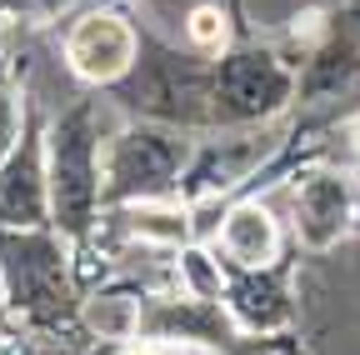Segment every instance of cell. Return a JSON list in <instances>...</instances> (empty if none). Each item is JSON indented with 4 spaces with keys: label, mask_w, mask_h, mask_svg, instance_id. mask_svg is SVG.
Wrapping results in <instances>:
<instances>
[{
    "label": "cell",
    "mask_w": 360,
    "mask_h": 355,
    "mask_svg": "<svg viewBox=\"0 0 360 355\" xmlns=\"http://www.w3.org/2000/svg\"><path fill=\"white\" fill-rule=\"evenodd\" d=\"M110 101H70L45 125V191H51V231L70 245L101 220V150L110 130L101 125Z\"/></svg>",
    "instance_id": "6da1fadb"
},
{
    "label": "cell",
    "mask_w": 360,
    "mask_h": 355,
    "mask_svg": "<svg viewBox=\"0 0 360 355\" xmlns=\"http://www.w3.org/2000/svg\"><path fill=\"white\" fill-rule=\"evenodd\" d=\"M191 160V136L175 125L135 120L115 125L101 150V205H135V200H160L180 195V170Z\"/></svg>",
    "instance_id": "7a4b0ae2"
},
{
    "label": "cell",
    "mask_w": 360,
    "mask_h": 355,
    "mask_svg": "<svg viewBox=\"0 0 360 355\" xmlns=\"http://www.w3.org/2000/svg\"><path fill=\"white\" fill-rule=\"evenodd\" d=\"M0 290L30 325H60L70 316V240L51 226L0 231Z\"/></svg>",
    "instance_id": "3957f363"
},
{
    "label": "cell",
    "mask_w": 360,
    "mask_h": 355,
    "mask_svg": "<svg viewBox=\"0 0 360 355\" xmlns=\"http://www.w3.org/2000/svg\"><path fill=\"white\" fill-rule=\"evenodd\" d=\"M295 70L276 46H231L210 65V130L281 120L295 101Z\"/></svg>",
    "instance_id": "277c9868"
},
{
    "label": "cell",
    "mask_w": 360,
    "mask_h": 355,
    "mask_svg": "<svg viewBox=\"0 0 360 355\" xmlns=\"http://www.w3.org/2000/svg\"><path fill=\"white\" fill-rule=\"evenodd\" d=\"M285 125L265 120V125H231V130H210V141L191 146V160L180 170V200H200V195H231L245 186L250 175L276 160L285 150Z\"/></svg>",
    "instance_id": "5b68a950"
},
{
    "label": "cell",
    "mask_w": 360,
    "mask_h": 355,
    "mask_svg": "<svg viewBox=\"0 0 360 355\" xmlns=\"http://www.w3.org/2000/svg\"><path fill=\"white\" fill-rule=\"evenodd\" d=\"M355 205H360L355 170H340V165L295 170L290 175V235H295V245L310 255L335 250L355 226Z\"/></svg>",
    "instance_id": "8992f818"
},
{
    "label": "cell",
    "mask_w": 360,
    "mask_h": 355,
    "mask_svg": "<svg viewBox=\"0 0 360 355\" xmlns=\"http://www.w3.org/2000/svg\"><path fill=\"white\" fill-rule=\"evenodd\" d=\"M60 60L80 85H120L141 60V25L115 6H90L65 25Z\"/></svg>",
    "instance_id": "52a82bcc"
},
{
    "label": "cell",
    "mask_w": 360,
    "mask_h": 355,
    "mask_svg": "<svg viewBox=\"0 0 360 355\" xmlns=\"http://www.w3.org/2000/svg\"><path fill=\"white\" fill-rule=\"evenodd\" d=\"M225 316L240 335H276L295 316V295H290V265H265V271H225Z\"/></svg>",
    "instance_id": "ba28073f"
},
{
    "label": "cell",
    "mask_w": 360,
    "mask_h": 355,
    "mask_svg": "<svg viewBox=\"0 0 360 355\" xmlns=\"http://www.w3.org/2000/svg\"><path fill=\"white\" fill-rule=\"evenodd\" d=\"M51 226V191H45V136L25 130L20 146L0 160V231Z\"/></svg>",
    "instance_id": "9c48e42d"
},
{
    "label": "cell",
    "mask_w": 360,
    "mask_h": 355,
    "mask_svg": "<svg viewBox=\"0 0 360 355\" xmlns=\"http://www.w3.org/2000/svg\"><path fill=\"white\" fill-rule=\"evenodd\" d=\"M215 240H220L225 265H236V271H265V265L281 260L285 231H281V215L270 210V200H236V205H225Z\"/></svg>",
    "instance_id": "30bf717a"
},
{
    "label": "cell",
    "mask_w": 360,
    "mask_h": 355,
    "mask_svg": "<svg viewBox=\"0 0 360 355\" xmlns=\"http://www.w3.org/2000/svg\"><path fill=\"white\" fill-rule=\"evenodd\" d=\"M115 220L120 231L135 240V245H155V250H180L191 235V205L186 200H135V205H115Z\"/></svg>",
    "instance_id": "8fae6325"
},
{
    "label": "cell",
    "mask_w": 360,
    "mask_h": 355,
    "mask_svg": "<svg viewBox=\"0 0 360 355\" xmlns=\"http://www.w3.org/2000/svg\"><path fill=\"white\" fill-rule=\"evenodd\" d=\"M146 321V295H130V290H96L80 300V325L105 340V345H130L141 335Z\"/></svg>",
    "instance_id": "7c38bea8"
},
{
    "label": "cell",
    "mask_w": 360,
    "mask_h": 355,
    "mask_svg": "<svg viewBox=\"0 0 360 355\" xmlns=\"http://www.w3.org/2000/svg\"><path fill=\"white\" fill-rule=\"evenodd\" d=\"M170 46L191 51V56H200V60L225 56V51H231V11H225L220 0H195V6L180 15Z\"/></svg>",
    "instance_id": "4fadbf2b"
},
{
    "label": "cell",
    "mask_w": 360,
    "mask_h": 355,
    "mask_svg": "<svg viewBox=\"0 0 360 355\" xmlns=\"http://www.w3.org/2000/svg\"><path fill=\"white\" fill-rule=\"evenodd\" d=\"M170 265H175V290L191 295V300H220L225 295V271L220 255L205 245V240H186L180 250H170Z\"/></svg>",
    "instance_id": "5bb4252c"
},
{
    "label": "cell",
    "mask_w": 360,
    "mask_h": 355,
    "mask_svg": "<svg viewBox=\"0 0 360 355\" xmlns=\"http://www.w3.org/2000/svg\"><path fill=\"white\" fill-rule=\"evenodd\" d=\"M25 120H30V105H25V96H20V85H15L11 75H0V160L20 146Z\"/></svg>",
    "instance_id": "9a60e30c"
},
{
    "label": "cell",
    "mask_w": 360,
    "mask_h": 355,
    "mask_svg": "<svg viewBox=\"0 0 360 355\" xmlns=\"http://www.w3.org/2000/svg\"><path fill=\"white\" fill-rule=\"evenodd\" d=\"M165 355H225L220 345H200V340H165Z\"/></svg>",
    "instance_id": "2e32d148"
},
{
    "label": "cell",
    "mask_w": 360,
    "mask_h": 355,
    "mask_svg": "<svg viewBox=\"0 0 360 355\" xmlns=\"http://www.w3.org/2000/svg\"><path fill=\"white\" fill-rule=\"evenodd\" d=\"M120 355H165V350L150 340V345H120Z\"/></svg>",
    "instance_id": "e0dca14e"
},
{
    "label": "cell",
    "mask_w": 360,
    "mask_h": 355,
    "mask_svg": "<svg viewBox=\"0 0 360 355\" xmlns=\"http://www.w3.org/2000/svg\"><path fill=\"white\" fill-rule=\"evenodd\" d=\"M350 155H355V170H360V115L350 120Z\"/></svg>",
    "instance_id": "ac0fdd59"
},
{
    "label": "cell",
    "mask_w": 360,
    "mask_h": 355,
    "mask_svg": "<svg viewBox=\"0 0 360 355\" xmlns=\"http://www.w3.org/2000/svg\"><path fill=\"white\" fill-rule=\"evenodd\" d=\"M0 325H6V290H0Z\"/></svg>",
    "instance_id": "d6986e66"
}]
</instances>
